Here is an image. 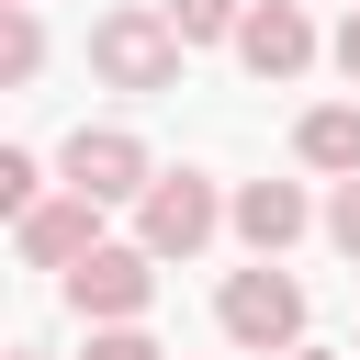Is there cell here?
<instances>
[{"mask_svg":"<svg viewBox=\"0 0 360 360\" xmlns=\"http://www.w3.org/2000/svg\"><path fill=\"white\" fill-rule=\"evenodd\" d=\"M22 11H34V0H22Z\"/></svg>","mask_w":360,"mask_h":360,"instance_id":"18","label":"cell"},{"mask_svg":"<svg viewBox=\"0 0 360 360\" xmlns=\"http://www.w3.org/2000/svg\"><path fill=\"white\" fill-rule=\"evenodd\" d=\"M292 158L326 169V180H360V101H315V112L292 124Z\"/></svg>","mask_w":360,"mask_h":360,"instance_id":"9","label":"cell"},{"mask_svg":"<svg viewBox=\"0 0 360 360\" xmlns=\"http://www.w3.org/2000/svg\"><path fill=\"white\" fill-rule=\"evenodd\" d=\"M326 56H338V79H360V11L338 22V45H326Z\"/></svg>","mask_w":360,"mask_h":360,"instance_id":"15","label":"cell"},{"mask_svg":"<svg viewBox=\"0 0 360 360\" xmlns=\"http://www.w3.org/2000/svg\"><path fill=\"white\" fill-rule=\"evenodd\" d=\"M11 248H22L34 270H79V259L101 248V202H79V191H45V202L11 225Z\"/></svg>","mask_w":360,"mask_h":360,"instance_id":"7","label":"cell"},{"mask_svg":"<svg viewBox=\"0 0 360 360\" xmlns=\"http://www.w3.org/2000/svg\"><path fill=\"white\" fill-rule=\"evenodd\" d=\"M158 11H169L180 45H236V22H248L259 0H158Z\"/></svg>","mask_w":360,"mask_h":360,"instance_id":"11","label":"cell"},{"mask_svg":"<svg viewBox=\"0 0 360 360\" xmlns=\"http://www.w3.org/2000/svg\"><path fill=\"white\" fill-rule=\"evenodd\" d=\"M11 360H45V349H11Z\"/></svg>","mask_w":360,"mask_h":360,"instance_id":"17","label":"cell"},{"mask_svg":"<svg viewBox=\"0 0 360 360\" xmlns=\"http://www.w3.org/2000/svg\"><path fill=\"white\" fill-rule=\"evenodd\" d=\"M0 202H11V225H22V214H34V202H45V169H34V158H22V146H11V158H0Z\"/></svg>","mask_w":360,"mask_h":360,"instance_id":"12","label":"cell"},{"mask_svg":"<svg viewBox=\"0 0 360 360\" xmlns=\"http://www.w3.org/2000/svg\"><path fill=\"white\" fill-rule=\"evenodd\" d=\"M225 225H236V236H248V248H259V259H281V248H292V236H304V225H315V202H304V191H292V180H248V191H236V202H225Z\"/></svg>","mask_w":360,"mask_h":360,"instance_id":"8","label":"cell"},{"mask_svg":"<svg viewBox=\"0 0 360 360\" xmlns=\"http://www.w3.org/2000/svg\"><path fill=\"white\" fill-rule=\"evenodd\" d=\"M214 225H225V191L202 169H158V191L135 202V248L146 259H191V248H214Z\"/></svg>","mask_w":360,"mask_h":360,"instance_id":"4","label":"cell"},{"mask_svg":"<svg viewBox=\"0 0 360 360\" xmlns=\"http://www.w3.org/2000/svg\"><path fill=\"white\" fill-rule=\"evenodd\" d=\"M56 180H68L79 202H146V191H158V158H146L124 124H79V135L56 146Z\"/></svg>","mask_w":360,"mask_h":360,"instance_id":"3","label":"cell"},{"mask_svg":"<svg viewBox=\"0 0 360 360\" xmlns=\"http://www.w3.org/2000/svg\"><path fill=\"white\" fill-rule=\"evenodd\" d=\"M0 79H11V90L45 79V22H34L22 0H0Z\"/></svg>","mask_w":360,"mask_h":360,"instance_id":"10","label":"cell"},{"mask_svg":"<svg viewBox=\"0 0 360 360\" xmlns=\"http://www.w3.org/2000/svg\"><path fill=\"white\" fill-rule=\"evenodd\" d=\"M236 68H248V79H304V68H315V22H304V0H259V11L236 22Z\"/></svg>","mask_w":360,"mask_h":360,"instance_id":"6","label":"cell"},{"mask_svg":"<svg viewBox=\"0 0 360 360\" xmlns=\"http://www.w3.org/2000/svg\"><path fill=\"white\" fill-rule=\"evenodd\" d=\"M326 236H338V259H360V180H338V202H326Z\"/></svg>","mask_w":360,"mask_h":360,"instance_id":"14","label":"cell"},{"mask_svg":"<svg viewBox=\"0 0 360 360\" xmlns=\"http://www.w3.org/2000/svg\"><path fill=\"white\" fill-rule=\"evenodd\" d=\"M214 326H225L248 360H292V349H304V281H281L270 259H259V270H225Z\"/></svg>","mask_w":360,"mask_h":360,"instance_id":"2","label":"cell"},{"mask_svg":"<svg viewBox=\"0 0 360 360\" xmlns=\"http://www.w3.org/2000/svg\"><path fill=\"white\" fill-rule=\"evenodd\" d=\"M292 360H338V349H292Z\"/></svg>","mask_w":360,"mask_h":360,"instance_id":"16","label":"cell"},{"mask_svg":"<svg viewBox=\"0 0 360 360\" xmlns=\"http://www.w3.org/2000/svg\"><path fill=\"white\" fill-rule=\"evenodd\" d=\"M90 360H169L146 326H90Z\"/></svg>","mask_w":360,"mask_h":360,"instance_id":"13","label":"cell"},{"mask_svg":"<svg viewBox=\"0 0 360 360\" xmlns=\"http://www.w3.org/2000/svg\"><path fill=\"white\" fill-rule=\"evenodd\" d=\"M180 34H169V11L158 0H124V11H101L90 22V68L112 79V90H135V101H158V90H180Z\"/></svg>","mask_w":360,"mask_h":360,"instance_id":"1","label":"cell"},{"mask_svg":"<svg viewBox=\"0 0 360 360\" xmlns=\"http://www.w3.org/2000/svg\"><path fill=\"white\" fill-rule=\"evenodd\" d=\"M146 292H158V259H146V248H90V259L68 270V304H79L90 326H135Z\"/></svg>","mask_w":360,"mask_h":360,"instance_id":"5","label":"cell"}]
</instances>
